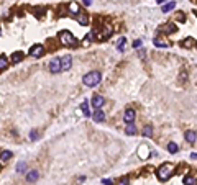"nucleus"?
Instances as JSON below:
<instances>
[{
  "mask_svg": "<svg viewBox=\"0 0 197 185\" xmlns=\"http://www.w3.org/2000/svg\"><path fill=\"white\" fill-rule=\"evenodd\" d=\"M172 172H174V165H172L171 162H164L163 165H159V167H158L156 177L161 180V182H166V180L172 175Z\"/></svg>",
  "mask_w": 197,
  "mask_h": 185,
  "instance_id": "obj_1",
  "label": "nucleus"
},
{
  "mask_svg": "<svg viewBox=\"0 0 197 185\" xmlns=\"http://www.w3.org/2000/svg\"><path fill=\"white\" fill-rule=\"evenodd\" d=\"M102 80V75L99 70H91L89 74L84 75V79H82V82H84V85H87V87H95V85L100 84Z\"/></svg>",
  "mask_w": 197,
  "mask_h": 185,
  "instance_id": "obj_2",
  "label": "nucleus"
},
{
  "mask_svg": "<svg viewBox=\"0 0 197 185\" xmlns=\"http://www.w3.org/2000/svg\"><path fill=\"white\" fill-rule=\"evenodd\" d=\"M59 41H61V44H64V46H74L76 44V38L72 36L71 31H61L59 33Z\"/></svg>",
  "mask_w": 197,
  "mask_h": 185,
  "instance_id": "obj_3",
  "label": "nucleus"
},
{
  "mask_svg": "<svg viewBox=\"0 0 197 185\" xmlns=\"http://www.w3.org/2000/svg\"><path fill=\"white\" fill-rule=\"evenodd\" d=\"M49 72H53V74H59V72H62V67H61V57H54V59L49 62Z\"/></svg>",
  "mask_w": 197,
  "mask_h": 185,
  "instance_id": "obj_4",
  "label": "nucleus"
},
{
  "mask_svg": "<svg viewBox=\"0 0 197 185\" xmlns=\"http://www.w3.org/2000/svg\"><path fill=\"white\" fill-rule=\"evenodd\" d=\"M135 118H137V111L133 110V108L125 110V113H123V120H125L126 125H131V123L135 121Z\"/></svg>",
  "mask_w": 197,
  "mask_h": 185,
  "instance_id": "obj_5",
  "label": "nucleus"
},
{
  "mask_svg": "<svg viewBox=\"0 0 197 185\" xmlns=\"http://www.w3.org/2000/svg\"><path fill=\"white\" fill-rule=\"evenodd\" d=\"M43 54H45V48H43L41 44L31 46V49H30V56H31V57H41Z\"/></svg>",
  "mask_w": 197,
  "mask_h": 185,
  "instance_id": "obj_6",
  "label": "nucleus"
},
{
  "mask_svg": "<svg viewBox=\"0 0 197 185\" xmlns=\"http://www.w3.org/2000/svg\"><path fill=\"white\" fill-rule=\"evenodd\" d=\"M151 154V151H150V146L148 144H141L138 147V156H140V159H148V156Z\"/></svg>",
  "mask_w": 197,
  "mask_h": 185,
  "instance_id": "obj_7",
  "label": "nucleus"
},
{
  "mask_svg": "<svg viewBox=\"0 0 197 185\" xmlns=\"http://www.w3.org/2000/svg\"><path fill=\"white\" fill-rule=\"evenodd\" d=\"M71 64H72V57L69 54L61 57V67H62V70H69L71 69Z\"/></svg>",
  "mask_w": 197,
  "mask_h": 185,
  "instance_id": "obj_8",
  "label": "nucleus"
},
{
  "mask_svg": "<svg viewBox=\"0 0 197 185\" xmlns=\"http://www.w3.org/2000/svg\"><path fill=\"white\" fill-rule=\"evenodd\" d=\"M104 97L102 95H94L92 97V106H95V110H100L102 105H104Z\"/></svg>",
  "mask_w": 197,
  "mask_h": 185,
  "instance_id": "obj_9",
  "label": "nucleus"
},
{
  "mask_svg": "<svg viewBox=\"0 0 197 185\" xmlns=\"http://www.w3.org/2000/svg\"><path fill=\"white\" fill-rule=\"evenodd\" d=\"M40 174H38V170H28L26 172V182L28 184H35L36 180H38Z\"/></svg>",
  "mask_w": 197,
  "mask_h": 185,
  "instance_id": "obj_10",
  "label": "nucleus"
},
{
  "mask_svg": "<svg viewBox=\"0 0 197 185\" xmlns=\"http://www.w3.org/2000/svg\"><path fill=\"white\" fill-rule=\"evenodd\" d=\"M184 138H186V141L189 143V144H194L196 143V139H197V134H196V131H186L184 133Z\"/></svg>",
  "mask_w": 197,
  "mask_h": 185,
  "instance_id": "obj_11",
  "label": "nucleus"
},
{
  "mask_svg": "<svg viewBox=\"0 0 197 185\" xmlns=\"http://www.w3.org/2000/svg\"><path fill=\"white\" fill-rule=\"evenodd\" d=\"M184 185H197V175H186L182 180Z\"/></svg>",
  "mask_w": 197,
  "mask_h": 185,
  "instance_id": "obj_12",
  "label": "nucleus"
},
{
  "mask_svg": "<svg viewBox=\"0 0 197 185\" xmlns=\"http://www.w3.org/2000/svg\"><path fill=\"white\" fill-rule=\"evenodd\" d=\"M92 118H94V120L95 121H99V123H100V121H104L105 120V113H104V110H95V113H94V115H92Z\"/></svg>",
  "mask_w": 197,
  "mask_h": 185,
  "instance_id": "obj_13",
  "label": "nucleus"
},
{
  "mask_svg": "<svg viewBox=\"0 0 197 185\" xmlns=\"http://www.w3.org/2000/svg\"><path fill=\"white\" fill-rule=\"evenodd\" d=\"M76 20H77V23L79 25H87V21H89V18H87V15H84V13H77L76 15Z\"/></svg>",
  "mask_w": 197,
  "mask_h": 185,
  "instance_id": "obj_14",
  "label": "nucleus"
},
{
  "mask_svg": "<svg viewBox=\"0 0 197 185\" xmlns=\"http://www.w3.org/2000/svg\"><path fill=\"white\" fill-rule=\"evenodd\" d=\"M110 35H112V28L110 26H104V31H102V35H99V40H107Z\"/></svg>",
  "mask_w": 197,
  "mask_h": 185,
  "instance_id": "obj_15",
  "label": "nucleus"
},
{
  "mask_svg": "<svg viewBox=\"0 0 197 185\" xmlns=\"http://www.w3.org/2000/svg\"><path fill=\"white\" fill-rule=\"evenodd\" d=\"M174 7H176V2H167V3H164V5L161 7V10H163V13H167V12H171Z\"/></svg>",
  "mask_w": 197,
  "mask_h": 185,
  "instance_id": "obj_16",
  "label": "nucleus"
},
{
  "mask_svg": "<svg viewBox=\"0 0 197 185\" xmlns=\"http://www.w3.org/2000/svg\"><path fill=\"white\" fill-rule=\"evenodd\" d=\"M194 44H196V40H192V38H186V40H182V43H181L182 48H192Z\"/></svg>",
  "mask_w": 197,
  "mask_h": 185,
  "instance_id": "obj_17",
  "label": "nucleus"
},
{
  "mask_svg": "<svg viewBox=\"0 0 197 185\" xmlns=\"http://www.w3.org/2000/svg\"><path fill=\"white\" fill-rule=\"evenodd\" d=\"M117 49L120 51V53H123V51L126 49V40L125 38H120V40H118V43H117Z\"/></svg>",
  "mask_w": 197,
  "mask_h": 185,
  "instance_id": "obj_18",
  "label": "nucleus"
},
{
  "mask_svg": "<svg viewBox=\"0 0 197 185\" xmlns=\"http://www.w3.org/2000/svg\"><path fill=\"white\" fill-rule=\"evenodd\" d=\"M16 172H18V174H26V172H28V170H26V162H23V160L18 162V164H16Z\"/></svg>",
  "mask_w": 197,
  "mask_h": 185,
  "instance_id": "obj_19",
  "label": "nucleus"
},
{
  "mask_svg": "<svg viewBox=\"0 0 197 185\" xmlns=\"http://www.w3.org/2000/svg\"><path fill=\"white\" fill-rule=\"evenodd\" d=\"M174 31H177V26L174 25V23H167V25L164 26V33H167V35H171Z\"/></svg>",
  "mask_w": 197,
  "mask_h": 185,
  "instance_id": "obj_20",
  "label": "nucleus"
},
{
  "mask_svg": "<svg viewBox=\"0 0 197 185\" xmlns=\"http://www.w3.org/2000/svg\"><path fill=\"white\" fill-rule=\"evenodd\" d=\"M12 151H2V152H0V160H3V162H7V160L10 159L12 157Z\"/></svg>",
  "mask_w": 197,
  "mask_h": 185,
  "instance_id": "obj_21",
  "label": "nucleus"
},
{
  "mask_svg": "<svg viewBox=\"0 0 197 185\" xmlns=\"http://www.w3.org/2000/svg\"><path fill=\"white\" fill-rule=\"evenodd\" d=\"M81 108H82V111H84V115H86V116H91V108H89V102H87V100L82 102Z\"/></svg>",
  "mask_w": 197,
  "mask_h": 185,
  "instance_id": "obj_22",
  "label": "nucleus"
},
{
  "mask_svg": "<svg viewBox=\"0 0 197 185\" xmlns=\"http://www.w3.org/2000/svg\"><path fill=\"white\" fill-rule=\"evenodd\" d=\"M7 66H8V59H7L5 54H2V56H0V70L7 69Z\"/></svg>",
  "mask_w": 197,
  "mask_h": 185,
  "instance_id": "obj_23",
  "label": "nucleus"
},
{
  "mask_svg": "<svg viewBox=\"0 0 197 185\" xmlns=\"http://www.w3.org/2000/svg\"><path fill=\"white\" fill-rule=\"evenodd\" d=\"M125 133L128 136H133V134H137V128H135V125H133V123H131V125H128L125 128Z\"/></svg>",
  "mask_w": 197,
  "mask_h": 185,
  "instance_id": "obj_24",
  "label": "nucleus"
},
{
  "mask_svg": "<svg viewBox=\"0 0 197 185\" xmlns=\"http://www.w3.org/2000/svg\"><path fill=\"white\" fill-rule=\"evenodd\" d=\"M23 59V53H13V56H12V62L13 64H16V62H20V61Z\"/></svg>",
  "mask_w": 197,
  "mask_h": 185,
  "instance_id": "obj_25",
  "label": "nucleus"
},
{
  "mask_svg": "<svg viewBox=\"0 0 197 185\" xmlns=\"http://www.w3.org/2000/svg\"><path fill=\"white\" fill-rule=\"evenodd\" d=\"M69 12H71V13H74V16L79 13V5H77L76 2H71V3H69Z\"/></svg>",
  "mask_w": 197,
  "mask_h": 185,
  "instance_id": "obj_26",
  "label": "nucleus"
},
{
  "mask_svg": "<svg viewBox=\"0 0 197 185\" xmlns=\"http://www.w3.org/2000/svg\"><path fill=\"white\" fill-rule=\"evenodd\" d=\"M167 151H169L171 154H176L177 151H179V146H177L176 143H169V144H167Z\"/></svg>",
  "mask_w": 197,
  "mask_h": 185,
  "instance_id": "obj_27",
  "label": "nucleus"
},
{
  "mask_svg": "<svg viewBox=\"0 0 197 185\" xmlns=\"http://www.w3.org/2000/svg\"><path fill=\"white\" fill-rule=\"evenodd\" d=\"M143 134L146 136V138H150V136H153V128L150 125H146L145 128H143Z\"/></svg>",
  "mask_w": 197,
  "mask_h": 185,
  "instance_id": "obj_28",
  "label": "nucleus"
},
{
  "mask_svg": "<svg viewBox=\"0 0 197 185\" xmlns=\"http://www.w3.org/2000/svg\"><path fill=\"white\" fill-rule=\"evenodd\" d=\"M154 46H158V48H166L167 43L166 41H163L161 38H156V40H154Z\"/></svg>",
  "mask_w": 197,
  "mask_h": 185,
  "instance_id": "obj_29",
  "label": "nucleus"
},
{
  "mask_svg": "<svg viewBox=\"0 0 197 185\" xmlns=\"http://www.w3.org/2000/svg\"><path fill=\"white\" fill-rule=\"evenodd\" d=\"M33 12H35V13H36V15H38V16H43V15H45V13H46V10H45V8H43V7H38V8H35V10H33Z\"/></svg>",
  "mask_w": 197,
  "mask_h": 185,
  "instance_id": "obj_30",
  "label": "nucleus"
},
{
  "mask_svg": "<svg viewBox=\"0 0 197 185\" xmlns=\"http://www.w3.org/2000/svg\"><path fill=\"white\" fill-rule=\"evenodd\" d=\"M186 80H187V72H186V70H182L181 74H179V82H181V84H184Z\"/></svg>",
  "mask_w": 197,
  "mask_h": 185,
  "instance_id": "obj_31",
  "label": "nucleus"
},
{
  "mask_svg": "<svg viewBox=\"0 0 197 185\" xmlns=\"http://www.w3.org/2000/svg\"><path fill=\"white\" fill-rule=\"evenodd\" d=\"M38 138H40V134H38V131H36V130H33V131L30 133V139H31V141H36Z\"/></svg>",
  "mask_w": 197,
  "mask_h": 185,
  "instance_id": "obj_32",
  "label": "nucleus"
},
{
  "mask_svg": "<svg viewBox=\"0 0 197 185\" xmlns=\"http://www.w3.org/2000/svg\"><path fill=\"white\" fill-rule=\"evenodd\" d=\"M141 44H143L141 40H137L135 43H133V48H135V49H138V48H141Z\"/></svg>",
  "mask_w": 197,
  "mask_h": 185,
  "instance_id": "obj_33",
  "label": "nucleus"
},
{
  "mask_svg": "<svg viewBox=\"0 0 197 185\" xmlns=\"http://www.w3.org/2000/svg\"><path fill=\"white\" fill-rule=\"evenodd\" d=\"M177 20H179V21H186V16H184V13H177Z\"/></svg>",
  "mask_w": 197,
  "mask_h": 185,
  "instance_id": "obj_34",
  "label": "nucleus"
},
{
  "mask_svg": "<svg viewBox=\"0 0 197 185\" xmlns=\"http://www.w3.org/2000/svg\"><path fill=\"white\" fill-rule=\"evenodd\" d=\"M102 184L104 185H113V182H112L110 179H105V180H102Z\"/></svg>",
  "mask_w": 197,
  "mask_h": 185,
  "instance_id": "obj_35",
  "label": "nucleus"
},
{
  "mask_svg": "<svg viewBox=\"0 0 197 185\" xmlns=\"http://www.w3.org/2000/svg\"><path fill=\"white\" fill-rule=\"evenodd\" d=\"M118 185H128V179H121L120 182H118Z\"/></svg>",
  "mask_w": 197,
  "mask_h": 185,
  "instance_id": "obj_36",
  "label": "nucleus"
},
{
  "mask_svg": "<svg viewBox=\"0 0 197 185\" xmlns=\"http://www.w3.org/2000/svg\"><path fill=\"white\" fill-rule=\"evenodd\" d=\"M191 159L197 160V152H192V154H191Z\"/></svg>",
  "mask_w": 197,
  "mask_h": 185,
  "instance_id": "obj_37",
  "label": "nucleus"
},
{
  "mask_svg": "<svg viewBox=\"0 0 197 185\" xmlns=\"http://www.w3.org/2000/svg\"><path fill=\"white\" fill-rule=\"evenodd\" d=\"M82 2H84V5H91L92 3V0H82Z\"/></svg>",
  "mask_w": 197,
  "mask_h": 185,
  "instance_id": "obj_38",
  "label": "nucleus"
},
{
  "mask_svg": "<svg viewBox=\"0 0 197 185\" xmlns=\"http://www.w3.org/2000/svg\"><path fill=\"white\" fill-rule=\"evenodd\" d=\"M158 3H161V5H164V0H156Z\"/></svg>",
  "mask_w": 197,
  "mask_h": 185,
  "instance_id": "obj_39",
  "label": "nucleus"
},
{
  "mask_svg": "<svg viewBox=\"0 0 197 185\" xmlns=\"http://www.w3.org/2000/svg\"><path fill=\"white\" fill-rule=\"evenodd\" d=\"M0 169H2V164H0Z\"/></svg>",
  "mask_w": 197,
  "mask_h": 185,
  "instance_id": "obj_40",
  "label": "nucleus"
},
{
  "mask_svg": "<svg viewBox=\"0 0 197 185\" xmlns=\"http://www.w3.org/2000/svg\"><path fill=\"white\" fill-rule=\"evenodd\" d=\"M196 46H197V43H196Z\"/></svg>",
  "mask_w": 197,
  "mask_h": 185,
  "instance_id": "obj_41",
  "label": "nucleus"
}]
</instances>
